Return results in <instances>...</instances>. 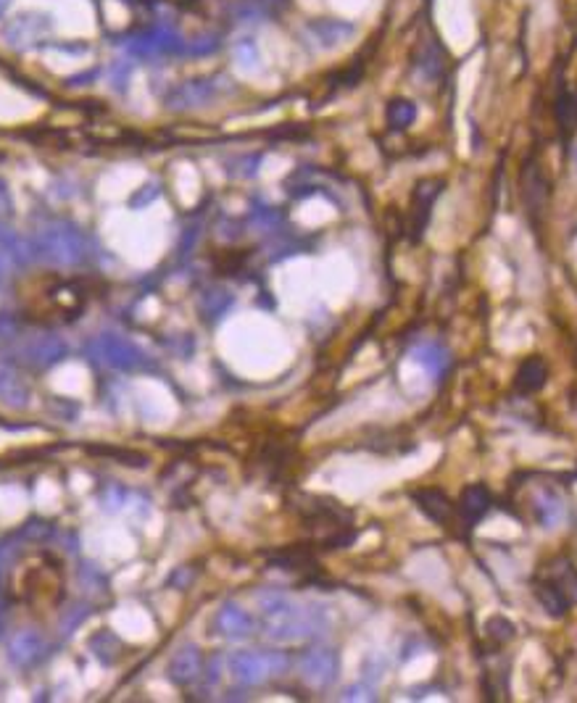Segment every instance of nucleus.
<instances>
[{"label": "nucleus", "instance_id": "f257e3e1", "mask_svg": "<svg viewBox=\"0 0 577 703\" xmlns=\"http://www.w3.org/2000/svg\"><path fill=\"white\" fill-rule=\"evenodd\" d=\"M532 593L543 611L554 619H562L570 606L577 603V569L575 564L565 556L551 559L538 577L532 580Z\"/></svg>", "mask_w": 577, "mask_h": 703}, {"label": "nucleus", "instance_id": "f03ea898", "mask_svg": "<svg viewBox=\"0 0 577 703\" xmlns=\"http://www.w3.org/2000/svg\"><path fill=\"white\" fill-rule=\"evenodd\" d=\"M330 630V614L322 606H288L272 617H264V633L275 643H301Z\"/></svg>", "mask_w": 577, "mask_h": 703}, {"label": "nucleus", "instance_id": "7ed1b4c3", "mask_svg": "<svg viewBox=\"0 0 577 703\" xmlns=\"http://www.w3.org/2000/svg\"><path fill=\"white\" fill-rule=\"evenodd\" d=\"M32 248H35V258L51 266H77L85 261L87 253L85 234L71 222H51L40 227L32 240Z\"/></svg>", "mask_w": 577, "mask_h": 703}, {"label": "nucleus", "instance_id": "20e7f679", "mask_svg": "<svg viewBox=\"0 0 577 703\" xmlns=\"http://www.w3.org/2000/svg\"><path fill=\"white\" fill-rule=\"evenodd\" d=\"M230 674L240 685H264L269 677H277L288 669V656L285 653H256V650H237L232 653Z\"/></svg>", "mask_w": 577, "mask_h": 703}, {"label": "nucleus", "instance_id": "39448f33", "mask_svg": "<svg viewBox=\"0 0 577 703\" xmlns=\"http://www.w3.org/2000/svg\"><path fill=\"white\" fill-rule=\"evenodd\" d=\"M87 351L93 353L101 364H106L109 369L116 372H145L151 366V358L145 356L143 348H137L132 340L116 335V332H103L98 335Z\"/></svg>", "mask_w": 577, "mask_h": 703}, {"label": "nucleus", "instance_id": "423d86ee", "mask_svg": "<svg viewBox=\"0 0 577 703\" xmlns=\"http://www.w3.org/2000/svg\"><path fill=\"white\" fill-rule=\"evenodd\" d=\"M185 40L179 37V32L169 27V24H151L148 29L127 37L124 51L129 56L137 59H151V56H161V53H185Z\"/></svg>", "mask_w": 577, "mask_h": 703}, {"label": "nucleus", "instance_id": "0eeeda50", "mask_svg": "<svg viewBox=\"0 0 577 703\" xmlns=\"http://www.w3.org/2000/svg\"><path fill=\"white\" fill-rule=\"evenodd\" d=\"M51 29H54V19L48 13L27 11L3 27V37L13 51H29V48H37L43 37L51 35Z\"/></svg>", "mask_w": 577, "mask_h": 703}, {"label": "nucleus", "instance_id": "6e6552de", "mask_svg": "<svg viewBox=\"0 0 577 703\" xmlns=\"http://www.w3.org/2000/svg\"><path fill=\"white\" fill-rule=\"evenodd\" d=\"M341 658L333 648H311L301 658V677L311 688H330L338 680Z\"/></svg>", "mask_w": 577, "mask_h": 703}, {"label": "nucleus", "instance_id": "1a4fd4ad", "mask_svg": "<svg viewBox=\"0 0 577 703\" xmlns=\"http://www.w3.org/2000/svg\"><path fill=\"white\" fill-rule=\"evenodd\" d=\"M219 79L217 77H198V79H187L182 85H177L174 90L167 93L164 103L169 111H187V109H198L203 103H209L211 98H217L219 93Z\"/></svg>", "mask_w": 577, "mask_h": 703}, {"label": "nucleus", "instance_id": "9d476101", "mask_svg": "<svg viewBox=\"0 0 577 703\" xmlns=\"http://www.w3.org/2000/svg\"><path fill=\"white\" fill-rule=\"evenodd\" d=\"M66 351L69 348H66L63 338H58L56 332H40V335L27 338V343L21 348V358L35 369H51L58 361L66 358Z\"/></svg>", "mask_w": 577, "mask_h": 703}, {"label": "nucleus", "instance_id": "9b49d317", "mask_svg": "<svg viewBox=\"0 0 577 703\" xmlns=\"http://www.w3.org/2000/svg\"><path fill=\"white\" fill-rule=\"evenodd\" d=\"M253 627H256L253 617H251L240 603H232V601L225 603V606L217 611V617H214V630H217V635H222V638H227V641H245V638H251Z\"/></svg>", "mask_w": 577, "mask_h": 703}, {"label": "nucleus", "instance_id": "f8f14e48", "mask_svg": "<svg viewBox=\"0 0 577 703\" xmlns=\"http://www.w3.org/2000/svg\"><path fill=\"white\" fill-rule=\"evenodd\" d=\"M201 669H203L201 648L187 643L174 650V656L169 658V666H167V674H169L174 685L185 688V685H190V683H195L201 677Z\"/></svg>", "mask_w": 577, "mask_h": 703}, {"label": "nucleus", "instance_id": "ddd939ff", "mask_svg": "<svg viewBox=\"0 0 577 703\" xmlns=\"http://www.w3.org/2000/svg\"><path fill=\"white\" fill-rule=\"evenodd\" d=\"M414 503L419 506V511L435 522V525H449L457 514V503L441 490V487H425V490H414L411 493Z\"/></svg>", "mask_w": 577, "mask_h": 703}, {"label": "nucleus", "instance_id": "4468645a", "mask_svg": "<svg viewBox=\"0 0 577 703\" xmlns=\"http://www.w3.org/2000/svg\"><path fill=\"white\" fill-rule=\"evenodd\" d=\"M45 650H48V645H45L40 633L24 630V633H19V635L8 643V661H11L13 666H19V669H29V666H35V664L45 656Z\"/></svg>", "mask_w": 577, "mask_h": 703}, {"label": "nucleus", "instance_id": "2eb2a0df", "mask_svg": "<svg viewBox=\"0 0 577 703\" xmlns=\"http://www.w3.org/2000/svg\"><path fill=\"white\" fill-rule=\"evenodd\" d=\"M493 506V498H490V490L485 485H469L464 487V493L459 495V503H457V517L462 519L464 527H474Z\"/></svg>", "mask_w": 577, "mask_h": 703}, {"label": "nucleus", "instance_id": "dca6fc26", "mask_svg": "<svg viewBox=\"0 0 577 703\" xmlns=\"http://www.w3.org/2000/svg\"><path fill=\"white\" fill-rule=\"evenodd\" d=\"M522 198L530 214H540L548 200V182L538 164L527 161L522 169Z\"/></svg>", "mask_w": 577, "mask_h": 703}, {"label": "nucleus", "instance_id": "f3484780", "mask_svg": "<svg viewBox=\"0 0 577 703\" xmlns=\"http://www.w3.org/2000/svg\"><path fill=\"white\" fill-rule=\"evenodd\" d=\"M548 380V366L540 356H530L524 358L517 369V377H515V390L522 393V396H532L538 390H543Z\"/></svg>", "mask_w": 577, "mask_h": 703}, {"label": "nucleus", "instance_id": "a211bd4d", "mask_svg": "<svg viewBox=\"0 0 577 703\" xmlns=\"http://www.w3.org/2000/svg\"><path fill=\"white\" fill-rule=\"evenodd\" d=\"M29 398V385L11 366H0V404H5L8 409H27Z\"/></svg>", "mask_w": 577, "mask_h": 703}, {"label": "nucleus", "instance_id": "6ab92c4d", "mask_svg": "<svg viewBox=\"0 0 577 703\" xmlns=\"http://www.w3.org/2000/svg\"><path fill=\"white\" fill-rule=\"evenodd\" d=\"M353 32H356V27L350 21H338V19H319V21L309 24V35L322 48H335V45L346 43Z\"/></svg>", "mask_w": 577, "mask_h": 703}, {"label": "nucleus", "instance_id": "aec40b11", "mask_svg": "<svg viewBox=\"0 0 577 703\" xmlns=\"http://www.w3.org/2000/svg\"><path fill=\"white\" fill-rule=\"evenodd\" d=\"M532 514L538 519V525H543L546 529H554L556 525H562L565 519V501L554 493V490H540L532 501Z\"/></svg>", "mask_w": 577, "mask_h": 703}, {"label": "nucleus", "instance_id": "412c9836", "mask_svg": "<svg viewBox=\"0 0 577 703\" xmlns=\"http://www.w3.org/2000/svg\"><path fill=\"white\" fill-rule=\"evenodd\" d=\"M441 187H443L441 182H419L416 184V190H414V214H411L414 217V237L425 233L427 219H430V208H433Z\"/></svg>", "mask_w": 577, "mask_h": 703}, {"label": "nucleus", "instance_id": "4be33fe9", "mask_svg": "<svg viewBox=\"0 0 577 703\" xmlns=\"http://www.w3.org/2000/svg\"><path fill=\"white\" fill-rule=\"evenodd\" d=\"M414 361H416L433 380L446 377L449 364H451L449 351H446L443 346H438V343H422L419 348H414Z\"/></svg>", "mask_w": 577, "mask_h": 703}, {"label": "nucleus", "instance_id": "5701e85b", "mask_svg": "<svg viewBox=\"0 0 577 703\" xmlns=\"http://www.w3.org/2000/svg\"><path fill=\"white\" fill-rule=\"evenodd\" d=\"M232 303H235V298H232L230 290H225V288H209L206 293L201 295L198 308H201V314H203L206 319H222L232 308Z\"/></svg>", "mask_w": 577, "mask_h": 703}, {"label": "nucleus", "instance_id": "b1692460", "mask_svg": "<svg viewBox=\"0 0 577 703\" xmlns=\"http://www.w3.org/2000/svg\"><path fill=\"white\" fill-rule=\"evenodd\" d=\"M414 66L422 71V77L425 79H438L441 77V71H443V63H441V51H438V45L430 40H425L422 43V48L416 51V56H414Z\"/></svg>", "mask_w": 577, "mask_h": 703}, {"label": "nucleus", "instance_id": "393cba45", "mask_svg": "<svg viewBox=\"0 0 577 703\" xmlns=\"http://www.w3.org/2000/svg\"><path fill=\"white\" fill-rule=\"evenodd\" d=\"M90 650L98 656V661H103V664H114L116 658H119V650H121V641L116 638L111 630H103V633H98V635H93L90 638Z\"/></svg>", "mask_w": 577, "mask_h": 703}, {"label": "nucleus", "instance_id": "a878e982", "mask_svg": "<svg viewBox=\"0 0 577 703\" xmlns=\"http://www.w3.org/2000/svg\"><path fill=\"white\" fill-rule=\"evenodd\" d=\"M385 119H388L391 129H408L416 121V106L411 101H406V98H396V101L388 103Z\"/></svg>", "mask_w": 577, "mask_h": 703}, {"label": "nucleus", "instance_id": "bb28decb", "mask_svg": "<svg viewBox=\"0 0 577 703\" xmlns=\"http://www.w3.org/2000/svg\"><path fill=\"white\" fill-rule=\"evenodd\" d=\"M485 633H488V638L490 641H496V643H509L515 635H517V627L509 622V619H504V617H493V619H488V625H485Z\"/></svg>", "mask_w": 577, "mask_h": 703}, {"label": "nucleus", "instance_id": "cd10ccee", "mask_svg": "<svg viewBox=\"0 0 577 703\" xmlns=\"http://www.w3.org/2000/svg\"><path fill=\"white\" fill-rule=\"evenodd\" d=\"M87 614H90V606L87 603H74L69 611H63L61 614V633H66V635H71L77 627H79V622H85L87 619Z\"/></svg>", "mask_w": 577, "mask_h": 703}, {"label": "nucleus", "instance_id": "c85d7f7f", "mask_svg": "<svg viewBox=\"0 0 577 703\" xmlns=\"http://www.w3.org/2000/svg\"><path fill=\"white\" fill-rule=\"evenodd\" d=\"M90 454H98V456H109V459H119L124 462V467H145L148 459L143 454H135V451H116V448H90Z\"/></svg>", "mask_w": 577, "mask_h": 703}, {"label": "nucleus", "instance_id": "c756f323", "mask_svg": "<svg viewBox=\"0 0 577 703\" xmlns=\"http://www.w3.org/2000/svg\"><path fill=\"white\" fill-rule=\"evenodd\" d=\"M251 222H253V227L275 230V227L283 222V217H280L277 208H253V211H251Z\"/></svg>", "mask_w": 577, "mask_h": 703}, {"label": "nucleus", "instance_id": "7c9ffc66", "mask_svg": "<svg viewBox=\"0 0 577 703\" xmlns=\"http://www.w3.org/2000/svg\"><path fill=\"white\" fill-rule=\"evenodd\" d=\"M161 195V190H159V184L156 182H151V184H143L132 198H129V208H143V206H148V203H153L156 198Z\"/></svg>", "mask_w": 577, "mask_h": 703}, {"label": "nucleus", "instance_id": "2f4dec72", "mask_svg": "<svg viewBox=\"0 0 577 703\" xmlns=\"http://www.w3.org/2000/svg\"><path fill=\"white\" fill-rule=\"evenodd\" d=\"M19 332H21V324H19V319H16V316H11V314H0V346H3V343H11V340H16V338H19Z\"/></svg>", "mask_w": 577, "mask_h": 703}, {"label": "nucleus", "instance_id": "473e14b6", "mask_svg": "<svg viewBox=\"0 0 577 703\" xmlns=\"http://www.w3.org/2000/svg\"><path fill=\"white\" fill-rule=\"evenodd\" d=\"M235 59L240 61L243 66H256V63H259L256 43H253V40H240V43L235 45Z\"/></svg>", "mask_w": 577, "mask_h": 703}, {"label": "nucleus", "instance_id": "72a5a7b5", "mask_svg": "<svg viewBox=\"0 0 577 703\" xmlns=\"http://www.w3.org/2000/svg\"><path fill=\"white\" fill-rule=\"evenodd\" d=\"M79 580H82V585L93 587V590H103V587H106L103 572L95 569L93 564H82V569H79Z\"/></svg>", "mask_w": 577, "mask_h": 703}, {"label": "nucleus", "instance_id": "f704fd0d", "mask_svg": "<svg viewBox=\"0 0 577 703\" xmlns=\"http://www.w3.org/2000/svg\"><path fill=\"white\" fill-rule=\"evenodd\" d=\"M219 48L217 37H203V40H195V43H187L185 45V53L187 56H209Z\"/></svg>", "mask_w": 577, "mask_h": 703}, {"label": "nucleus", "instance_id": "c9c22d12", "mask_svg": "<svg viewBox=\"0 0 577 703\" xmlns=\"http://www.w3.org/2000/svg\"><path fill=\"white\" fill-rule=\"evenodd\" d=\"M341 699H343V701H375L377 696H375V688H369L367 683H361V685L346 688Z\"/></svg>", "mask_w": 577, "mask_h": 703}, {"label": "nucleus", "instance_id": "e433bc0d", "mask_svg": "<svg viewBox=\"0 0 577 703\" xmlns=\"http://www.w3.org/2000/svg\"><path fill=\"white\" fill-rule=\"evenodd\" d=\"M124 501H127V493L119 487V485H111V487H106V493H103V509H109V511H116L119 506H124Z\"/></svg>", "mask_w": 577, "mask_h": 703}, {"label": "nucleus", "instance_id": "4c0bfd02", "mask_svg": "<svg viewBox=\"0 0 577 703\" xmlns=\"http://www.w3.org/2000/svg\"><path fill=\"white\" fill-rule=\"evenodd\" d=\"M13 211V200H11V192L5 187V182L0 179V219H8Z\"/></svg>", "mask_w": 577, "mask_h": 703}, {"label": "nucleus", "instance_id": "58836bf2", "mask_svg": "<svg viewBox=\"0 0 577 703\" xmlns=\"http://www.w3.org/2000/svg\"><path fill=\"white\" fill-rule=\"evenodd\" d=\"M95 77H98V69H93V71H87V74H77V77L66 79V85H69V87H77V82H93Z\"/></svg>", "mask_w": 577, "mask_h": 703}, {"label": "nucleus", "instance_id": "ea45409f", "mask_svg": "<svg viewBox=\"0 0 577 703\" xmlns=\"http://www.w3.org/2000/svg\"><path fill=\"white\" fill-rule=\"evenodd\" d=\"M8 264H11V258L0 253V288H5V282H8Z\"/></svg>", "mask_w": 577, "mask_h": 703}, {"label": "nucleus", "instance_id": "a19ab883", "mask_svg": "<svg viewBox=\"0 0 577 703\" xmlns=\"http://www.w3.org/2000/svg\"><path fill=\"white\" fill-rule=\"evenodd\" d=\"M11 8V0H0V19L5 16V11Z\"/></svg>", "mask_w": 577, "mask_h": 703}, {"label": "nucleus", "instance_id": "79ce46f5", "mask_svg": "<svg viewBox=\"0 0 577 703\" xmlns=\"http://www.w3.org/2000/svg\"><path fill=\"white\" fill-rule=\"evenodd\" d=\"M261 5H267V8H272V5H277V3H283V0H259Z\"/></svg>", "mask_w": 577, "mask_h": 703}]
</instances>
